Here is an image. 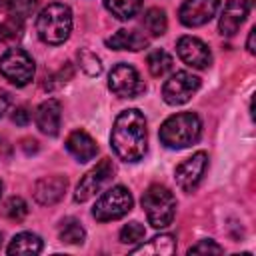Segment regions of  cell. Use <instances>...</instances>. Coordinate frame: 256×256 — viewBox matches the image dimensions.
Returning a JSON list of instances; mask_svg holds the SVG:
<instances>
[{
    "label": "cell",
    "mask_w": 256,
    "mask_h": 256,
    "mask_svg": "<svg viewBox=\"0 0 256 256\" xmlns=\"http://www.w3.org/2000/svg\"><path fill=\"white\" fill-rule=\"evenodd\" d=\"M60 118H62V106L54 98L44 100L38 106L36 116H34L38 130L42 134H46V136H56L58 134V130H60Z\"/></svg>",
    "instance_id": "cell-14"
},
{
    "label": "cell",
    "mask_w": 256,
    "mask_h": 256,
    "mask_svg": "<svg viewBox=\"0 0 256 256\" xmlns=\"http://www.w3.org/2000/svg\"><path fill=\"white\" fill-rule=\"evenodd\" d=\"M12 122H14V124H18V126H26V124L30 122V112H28L24 106L16 108V110H14V114H12Z\"/></svg>",
    "instance_id": "cell-30"
},
{
    "label": "cell",
    "mask_w": 256,
    "mask_h": 256,
    "mask_svg": "<svg viewBox=\"0 0 256 256\" xmlns=\"http://www.w3.org/2000/svg\"><path fill=\"white\" fill-rule=\"evenodd\" d=\"M108 88L118 98H136V96H140L146 90L140 74L130 64H116L110 70V74H108Z\"/></svg>",
    "instance_id": "cell-8"
},
{
    "label": "cell",
    "mask_w": 256,
    "mask_h": 256,
    "mask_svg": "<svg viewBox=\"0 0 256 256\" xmlns=\"http://www.w3.org/2000/svg\"><path fill=\"white\" fill-rule=\"evenodd\" d=\"M176 50H178V56L184 64L192 66V68H208L212 64V54H210V48L200 40V38H194V36H182L176 44Z\"/></svg>",
    "instance_id": "cell-12"
},
{
    "label": "cell",
    "mask_w": 256,
    "mask_h": 256,
    "mask_svg": "<svg viewBox=\"0 0 256 256\" xmlns=\"http://www.w3.org/2000/svg\"><path fill=\"white\" fill-rule=\"evenodd\" d=\"M0 196H2V182H0Z\"/></svg>",
    "instance_id": "cell-35"
},
{
    "label": "cell",
    "mask_w": 256,
    "mask_h": 256,
    "mask_svg": "<svg viewBox=\"0 0 256 256\" xmlns=\"http://www.w3.org/2000/svg\"><path fill=\"white\" fill-rule=\"evenodd\" d=\"M10 104H12V100H10V94H8L6 90H2V88H0V118H2V116L8 112Z\"/></svg>",
    "instance_id": "cell-31"
},
{
    "label": "cell",
    "mask_w": 256,
    "mask_h": 256,
    "mask_svg": "<svg viewBox=\"0 0 256 256\" xmlns=\"http://www.w3.org/2000/svg\"><path fill=\"white\" fill-rule=\"evenodd\" d=\"M26 214H28V204L20 196H12V198L6 200V204H4V216L8 220L20 222V220L26 218Z\"/></svg>",
    "instance_id": "cell-25"
},
{
    "label": "cell",
    "mask_w": 256,
    "mask_h": 256,
    "mask_svg": "<svg viewBox=\"0 0 256 256\" xmlns=\"http://www.w3.org/2000/svg\"><path fill=\"white\" fill-rule=\"evenodd\" d=\"M242 2H244L246 6H252V4H254V0H242Z\"/></svg>",
    "instance_id": "cell-33"
},
{
    "label": "cell",
    "mask_w": 256,
    "mask_h": 256,
    "mask_svg": "<svg viewBox=\"0 0 256 256\" xmlns=\"http://www.w3.org/2000/svg\"><path fill=\"white\" fill-rule=\"evenodd\" d=\"M104 6L118 20H130L140 12L142 0H104Z\"/></svg>",
    "instance_id": "cell-22"
},
{
    "label": "cell",
    "mask_w": 256,
    "mask_h": 256,
    "mask_svg": "<svg viewBox=\"0 0 256 256\" xmlns=\"http://www.w3.org/2000/svg\"><path fill=\"white\" fill-rule=\"evenodd\" d=\"M112 174H114V164H112V160H110V158L100 160V162H98L92 170H88V172L82 176V180L78 182L76 192H74V200H76V202H86V200H90L92 196H96V194L108 184V180L112 178Z\"/></svg>",
    "instance_id": "cell-9"
},
{
    "label": "cell",
    "mask_w": 256,
    "mask_h": 256,
    "mask_svg": "<svg viewBox=\"0 0 256 256\" xmlns=\"http://www.w3.org/2000/svg\"><path fill=\"white\" fill-rule=\"evenodd\" d=\"M66 150L78 160V162H88L96 156L98 146L94 142V138L84 132V130H74L68 134L66 138Z\"/></svg>",
    "instance_id": "cell-17"
},
{
    "label": "cell",
    "mask_w": 256,
    "mask_h": 256,
    "mask_svg": "<svg viewBox=\"0 0 256 256\" xmlns=\"http://www.w3.org/2000/svg\"><path fill=\"white\" fill-rule=\"evenodd\" d=\"M222 246L216 244L214 240H200L192 248H188V254H222Z\"/></svg>",
    "instance_id": "cell-28"
},
{
    "label": "cell",
    "mask_w": 256,
    "mask_h": 256,
    "mask_svg": "<svg viewBox=\"0 0 256 256\" xmlns=\"http://www.w3.org/2000/svg\"><path fill=\"white\" fill-rule=\"evenodd\" d=\"M58 236L64 244H82L84 238H86V232H84V228L80 226L78 220L68 218V220L62 222V226L58 230Z\"/></svg>",
    "instance_id": "cell-24"
},
{
    "label": "cell",
    "mask_w": 256,
    "mask_h": 256,
    "mask_svg": "<svg viewBox=\"0 0 256 256\" xmlns=\"http://www.w3.org/2000/svg\"><path fill=\"white\" fill-rule=\"evenodd\" d=\"M0 74L14 86H26L34 78V60L22 48H8L0 58Z\"/></svg>",
    "instance_id": "cell-6"
},
{
    "label": "cell",
    "mask_w": 256,
    "mask_h": 256,
    "mask_svg": "<svg viewBox=\"0 0 256 256\" xmlns=\"http://www.w3.org/2000/svg\"><path fill=\"white\" fill-rule=\"evenodd\" d=\"M254 38H256V28H250V32H248V40H246V48H248L250 54L256 52V48H254Z\"/></svg>",
    "instance_id": "cell-32"
},
{
    "label": "cell",
    "mask_w": 256,
    "mask_h": 256,
    "mask_svg": "<svg viewBox=\"0 0 256 256\" xmlns=\"http://www.w3.org/2000/svg\"><path fill=\"white\" fill-rule=\"evenodd\" d=\"M142 208L146 212V218L150 226L154 228H166L172 224L174 214H176V198L174 194L162 186V184H152L144 196H142Z\"/></svg>",
    "instance_id": "cell-4"
},
{
    "label": "cell",
    "mask_w": 256,
    "mask_h": 256,
    "mask_svg": "<svg viewBox=\"0 0 256 256\" xmlns=\"http://www.w3.org/2000/svg\"><path fill=\"white\" fill-rule=\"evenodd\" d=\"M200 88V78L190 74V72H174L162 86V98L170 106H180L186 104Z\"/></svg>",
    "instance_id": "cell-7"
},
{
    "label": "cell",
    "mask_w": 256,
    "mask_h": 256,
    "mask_svg": "<svg viewBox=\"0 0 256 256\" xmlns=\"http://www.w3.org/2000/svg\"><path fill=\"white\" fill-rule=\"evenodd\" d=\"M146 64L154 78H164L174 68V60L166 50H152L146 58Z\"/></svg>",
    "instance_id": "cell-21"
},
{
    "label": "cell",
    "mask_w": 256,
    "mask_h": 256,
    "mask_svg": "<svg viewBox=\"0 0 256 256\" xmlns=\"http://www.w3.org/2000/svg\"><path fill=\"white\" fill-rule=\"evenodd\" d=\"M8 254H40L42 252V238L38 234H32V232H20L16 234L8 248H6Z\"/></svg>",
    "instance_id": "cell-20"
},
{
    "label": "cell",
    "mask_w": 256,
    "mask_h": 256,
    "mask_svg": "<svg viewBox=\"0 0 256 256\" xmlns=\"http://www.w3.org/2000/svg\"><path fill=\"white\" fill-rule=\"evenodd\" d=\"M202 134V120L194 112H178L160 126V142L166 148L180 150L196 144Z\"/></svg>",
    "instance_id": "cell-2"
},
{
    "label": "cell",
    "mask_w": 256,
    "mask_h": 256,
    "mask_svg": "<svg viewBox=\"0 0 256 256\" xmlns=\"http://www.w3.org/2000/svg\"><path fill=\"white\" fill-rule=\"evenodd\" d=\"M144 236H146V230H144V226H142L140 222H136V220L128 222V224L122 226V230H120V242H124V244L142 242Z\"/></svg>",
    "instance_id": "cell-27"
},
{
    "label": "cell",
    "mask_w": 256,
    "mask_h": 256,
    "mask_svg": "<svg viewBox=\"0 0 256 256\" xmlns=\"http://www.w3.org/2000/svg\"><path fill=\"white\" fill-rule=\"evenodd\" d=\"M0 246H2V232H0Z\"/></svg>",
    "instance_id": "cell-34"
},
{
    "label": "cell",
    "mask_w": 256,
    "mask_h": 256,
    "mask_svg": "<svg viewBox=\"0 0 256 256\" xmlns=\"http://www.w3.org/2000/svg\"><path fill=\"white\" fill-rule=\"evenodd\" d=\"M36 30L42 42L46 44H62L68 40L72 32V12L68 6L60 2H52L38 14Z\"/></svg>",
    "instance_id": "cell-3"
},
{
    "label": "cell",
    "mask_w": 256,
    "mask_h": 256,
    "mask_svg": "<svg viewBox=\"0 0 256 256\" xmlns=\"http://www.w3.org/2000/svg\"><path fill=\"white\" fill-rule=\"evenodd\" d=\"M12 4H14V10H16L22 18H26V16H30V14L36 12L40 0H12Z\"/></svg>",
    "instance_id": "cell-29"
},
{
    "label": "cell",
    "mask_w": 256,
    "mask_h": 256,
    "mask_svg": "<svg viewBox=\"0 0 256 256\" xmlns=\"http://www.w3.org/2000/svg\"><path fill=\"white\" fill-rule=\"evenodd\" d=\"M110 144L116 156L124 162H138L146 154L148 130L140 110L130 108L116 116L110 134Z\"/></svg>",
    "instance_id": "cell-1"
},
{
    "label": "cell",
    "mask_w": 256,
    "mask_h": 256,
    "mask_svg": "<svg viewBox=\"0 0 256 256\" xmlns=\"http://www.w3.org/2000/svg\"><path fill=\"white\" fill-rule=\"evenodd\" d=\"M78 64L88 76H98L102 72V62L92 50H86V48L80 50L78 52Z\"/></svg>",
    "instance_id": "cell-26"
},
{
    "label": "cell",
    "mask_w": 256,
    "mask_h": 256,
    "mask_svg": "<svg viewBox=\"0 0 256 256\" xmlns=\"http://www.w3.org/2000/svg\"><path fill=\"white\" fill-rule=\"evenodd\" d=\"M208 168V154L206 152H196L190 158H186L184 162H180L176 166V184L184 190V192H192L204 178Z\"/></svg>",
    "instance_id": "cell-10"
},
{
    "label": "cell",
    "mask_w": 256,
    "mask_h": 256,
    "mask_svg": "<svg viewBox=\"0 0 256 256\" xmlns=\"http://www.w3.org/2000/svg\"><path fill=\"white\" fill-rule=\"evenodd\" d=\"M22 16L14 10L12 0H0V40L16 42L22 36Z\"/></svg>",
    "instance_id": "cell-15"
},
{
    "label": "cell",
    "mask_w": 256,
    "mask_h": 256,
    "mask_svg": "<svg viewBox=\"0 0 256 256\" xmlns=\"http://www.w3.org/2000/svg\"><path fill=\"white\" fill-rule=\"evenodd\" d=\"M106 44L114 50H130V52H138L142 48L148 46V38L144 34H140L138 30H118L114 36H110L106 40Z\"/></svg>",
    "instance_id": "cell-18"
},
{
    "label": "cell",
    "mask_w": 256,
    "mask_h": 256,
    "mask_svg": "<svg viewBox=\"0 0 256 256\" xmlns=\"http://www.w3.org/2000/svg\"><path fill=\"white\" fill-rule=\"evenodd\" d=\"M132 204L134 200H132L130 190L124 186H114L96 200L92 214L98 222H110V220H118L126 216L132 210Z\"/></svg>",
    "instance_id": "cell-5"
},
{
    "label": "cell",
    "mask_w": 256,
    "mask_h": 256,
    "mask_svg": "<svg viewBox=\"0 0 256 256\" xmlns=\"http://www.w3.org/2000/svg\"><path fill=\"white\" fill-rule=\"evenodd\" d=\"M144 28L152 34V36H162L168 28V20H166V12L160 8H148L144 14Z\"/></svg>",
    "instance_id": "cell-23"
},
{
    "label": "cell",
    "mask_w": 256,
    "mask_h": 256,
    "mask_svg": "<svg viewBox=\"0 0 256 256\" xmlns=\"http://www.w3.org/2000/svg\"><path fill=\"white\" fill-rule=\"evenodd\" d=\"M174 252H176V238L172 234L154 236L146 244L132 248V254H150V256H170Z\"/></svg>",
    "instance_id": "cell-19"
},
{
    "label": "cell",
    "mask_w": 256,
    "mask_h": 256,
    "mask_svg": "<svg viewBox=\"0 0 256 256\" xmlns=\"http://www.w3.org/2000/svg\"><path fill=\"white\" fill-rule=\"evenodd\" d=\"M218 6H220V0H184L178 16L184 26L194 28L212 20L218 12Z\"/></svg>",
    "instance_id": "cell-11"
},
{
    "label": "cell",
    "mask_w": 256,
    "mask_h": 256,
    "mask_svg": "<svg viewBox=\"0 0 256 256\" xmlns=\"http://www.w3.org/2000/svg\"><path fill=\"white\" fill-rule=\"evenodd\" d=\"M248 16V6L242 0H228L220 20H218V30L222 36H232L238 32V28L242 26V22Z\"/></svg>",
    "instance_id": "cell-16"
},
{
    "label": "cell",
    "mask_w": 256,
    "mask_h": 256,
    "mask_svg": "<svg viewBox=\"0 0 256 256\" xmlns=\"http://www.w3.org/2000/svg\"><path fill=\"white\" fill-rule=\"evenodd\" d=\"M66 186H68V180L60 174L44 176L34 184V198L42 206H52L58 200H62V196L66 192Z\"/></svg>",
    "instance_id": "cell-13"
}]
</instances>
